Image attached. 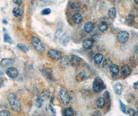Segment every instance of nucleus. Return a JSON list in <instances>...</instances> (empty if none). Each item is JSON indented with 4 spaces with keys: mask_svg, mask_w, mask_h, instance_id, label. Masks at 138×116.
I'll list each match as a JSON object with an SVG mask.
<instances>
[{
    "mask_svg": "<svg viewBox=\"0 0 138 116\" xmlns=\"http://www.w3.org/2000/svg\"></svg>",
    "mask_w": 138,
    "mask_h": 116,
    "instance_id": "obj_46",
    "label": "nucleus"
},
{
    "mask_svg": "<svg viewBox=\"0 0 138 116\" xmlns=\"http://www.w3.org/2000/svg\"><path fill=\"white\" fill-rule=\"evenodd\" d=\"M70 62V58H69V57L67 55H65L63 57H62V58L60 59V67L62 68H63V69H65V68L68 67Z\"/></svg>",
    "mask_w": 138,
    "mask_h": 116,
    "instance_id": "obj_9",
    "label": "nucleus"
},
{
    "mask_svg": "<svg viewBox=\"0 0 138 116\" xmlns=\"http://www.w3.org/2000/svg\"><path fill=\"white\" fill-rule=\"evenodd\" d=\"M127 113L130 116H135L136 114V111L133 108H130L127 111Z\"/></svg>",
    "mask_w": 138,
    "mask_h": 116,
    "instance_id": "obj_38",
    "label": "nucleus"
},
{
    "mask_svg": "<svg viewBox=\"0 0 138 116\" xmlns=\"http://www.w3.org/2000/svg\"><path fill=\"white\" fill-rule=\"evenodd\" d=\"M94 28V23L92 22H88L84 26V30L87 33H90L92 32Z\"/></svg>",
    "mask_w": 138,
    "mask_h": 116,
    "instance_id": "obj_13",
    "label": "nucleus"
},
{
    "mask_svg": "<svg viewBox=\"0 0 138 116\" xmlns=\"http://www.w3.org/2000/svg\"><path fill=\"white\" fill-rule=\"evenodd\" d=\"M62 31H63L62 24L61 22H59L58 23L57 29L56 32V33H55V34H54V38L56 39L60 37L61 34L62 33Z\"/></svg>",
    "mask_w": 138,
    "mask_h": 116,
    "instance_id": "obj_16",
    "label": "nucleus"
},
{
    "mask_svg": "<svg viewBox=\"0 0 138 116\" xmlns=\"http://www.w3.org/2000/svg\"><path fill=\"white\" fill-rule=\"evenodd\" d=\"M134 50L136 53L138 54V45H136L134 47Z\"/></svg>",
    "mask_w": 138,
    "mask_h": 116,
    "instance_id": "obj_40",
    "label": "nucleus"
},
{
    "mask_svg": "<svg viewBox=\"0 0 138 116\" xmlns=\"http://www.w3.org/2000/svg\"><path fill=\"white\" fill-rule=\"evenodd\" d=\"M120 110L122 111V112L124 114L127 113V110H126V107L125 104H124L120 100Z\"/></svg>",
    "mask_w": 138,
    "mask_h": 116,
    "instance_id": "obj_34",
    "label": "nucleus"
},
{
    "mask_svg": "<svg viewBox=\"0 0 138 116\" xmlns=\"http://www.w3.org/2000/svg\"><path fill=\"white\" fill-rule=\"evenodd\" d=\"M47 54L48 56L55 60H59L62 58V53L58 50L50 49Z\"/></svg>",
    "mask_w": 138,
    "mask_h": 116,
    "instance_id": "obj_6",
    "label": "nucleus"
},
{
    "mask_svg": "<svg viewBox=\"0 0 138 116\" xmlns=\"http://www.w3.org/2000/svg\"><path fill=\"white\" fill-rule=\"evenodd\" d=\"M37 5V4L36 1H32L30 4L29 8V12L30 14L32 15L34 13V11L36 10V6Z\"/></svg>",
    "mask_w": 138,
    "mask_h": 116,
    "instance_id": "obj_23",
    "label": "nucleus"
},
{
    "mask_svg": "<svg viewBox=\"0 0 138 116\" xmlns=\"http://www.w3.org/2000/svg\"><path fill=\"white\" fill-rule=\"evenodd\" d=\"M12 1L15 4L18 5V6H20L22 3V0H12Z\"/></svg>",
    "mask_w": 138,
    "mask_h": 116,
    "instance_id": "obj_39",
    "label": "nucleus"
},
{
    "mask_svg": "<svg viewBox=\"0 0 138 116\" xmlns=\"http://www.w3.org/2000/svg\"><path fill=\"white\" fill-rule=\"evenodd\" d=\"M60 99L62 104L66 106L70 102V98L66 89L64 87H61L60 90Z\"/></svg>",
    "mask_w": 138,
    "mask_h": 116,
    "instance_id": "obj_4",
    "label": "nucleus"
},
{
    "mask_svg": "<svg viewBox=\"0 0 138 116\" xmlns=\"http://www.w3.org/2000/svg\"><path fill=\"white\" fill-rule=\"evenodd\" d=\"M83 18L80 13H75L72 17V21L75 24H80L82 22Z\"/></svg>",
    "mask_w": 138,
    "mask_h": 116,
    "instance_id": "obj_10",
    "label": "nucleus"
},
{
    "mask_svg": "<svg viewBox=\"0 0 138 116\" xmlns=\"http://www.w3.org/2000/svg\"><path fill=\"white\" fill-rule=\"evenodd\" d=\"M6 73L8 77L12 78H14L18 76V71L16 68L10 67L6 70Z\"/></svg>",
    "mask_w": 138,
    "mask_h": 116,
    "instance_id": "obj_7",
    "label": "nucleus"
},
{
    "mask_svg": "<svg viewBox=\"0 0 138 116\" xmlns=\"http://www.w3.org/2000/svg\"><path fill=\"white\" fill-rule=\"evenodd\" d=\"M10 112L8 110H3L0 112V116H10Z\"/></svg>",
    "mask_w": 138,
    "mask_h": 116,
    "instance_id": "obj_36",
    "label": "nucleus"
},
{
    "mask_svg": "<svg viewBox=\"0 0 138 116\" xmlns=\"http://www.w3.org/2000/svg\"><path fill=\"white\" fill-rule=\"evenodd\" d=\"M103 56L101 53H96L94 57V61L96 64H100L103 60Z\"/></svg>",
    "mask_w": 138,
    "mask_h": 116,
    "instance_id": "obj_22",
    "label": "nucleus"
},
{
    "mask_svg": "<svg viewBox=\"0 0 138 116\" xmlns=\"http://www.w3.org/2000/svg\"><path fill=\"white\" fill-rule=\"evenodd\" d=\"M31 41L35 50L39 53H43L45 50V46L44 43L40 39L36 37H32Z\"/></svg>",
    "mask_w": 138,
    "mask_h": 116,
    "instance_id": "obj_2",
    "label": "nucleus"
},
{
    "mask_svg": "<svg viewBox=\"0 0 138 116\" xmlns=\"http://www.w3.org/2000/svg\"><path fill=\"white\" fill-rule=\"evenodd\" d=\"M8 99L12 110L15 113H19L21 110L22 105L16 95L12 93H9L8 94Z\"/></svg>",
    "mask_w": 138,
    "mask_h": 116,
    "instance_id": "obj_1",
    "label": "nucleus"
},
{
    "mask_svg": "<svg viewBox=\"0 0 138 116\" xmlns=\"http://www.w3.org/2000/svg\"><path fill=\"white\" fill-rule=\"evenodd\" d=\"M74 115V112L71 108H67L64 111V116H73Z\"/></svg>",
    "mask_w": 138,
    "mask_h": 116,
    "instance_id": "obj_28",
    "label": "nucleus"
},
{
    "mask_svg": "<svg viewBox=\"0 0 138 116\" xmlns=\"http://www.w3.org/2000/svg\"><path fill=\"white\" fill-rule=\"evenodd\" d=\"M44 101V100L42 98V97H41V95L40 94L35 101V104L36 106L38 108L42 107Z\"/></svg>",
    "mask_w": 138,
    "mask_h": 116,
    "instance_id": "obj_21",
    "label": "nucleus"
},
{
    "mask_svg": "<svg viewBox=\"0 0 138 116\" xmlns=\"http://www.w3.org/2000/svg\"><path fill=\"white\" fill-rule=\"evenodd\" d=\"M2 23L5 25L6 24H8V21H7V20L6 19H3V21H2Z\"/></svg>",
    "mask_w": 138,
    "mask_h": 116,
    "instance_id": "obj_41",
    "label": "nucleus"
},
{
    "mask_svg": "<svg viewBox=\"0 0 138 116\" xmlns=\"http://www.w3.org/2000/svg\"><path fill=\"white\" fill-rule=\"evenodd\" d=\"M12 13L15 17H19L20 15V9L19 7H15L13 9Z\"/></svg>",
    "mask_w": 138,
    "mask_h": 116,
    "instance_id": "obj_32",
    "label": "nucleus"
},
{
    "mask_svg": "<svg viewBox=\"0 0 138 116\" xmlns=\"http://www.w3.org/2000/svg\"><path fill=\"white\" fill-rule=\"evenodd\" d=\"M100 39V36L98 34H94V35H92L90 38V40L92 42H98Z\"/></svg>",
    "mask_w": 138,
    "mask_h": 116,
    "instance_id": "obj_31",
    "label": "nucleus"
},
{
    "mask_svg": "<svg viewBox=\"0 0 138 116\" xmlns=\"http://www.w3.org/2000/svg\"><path fill=\"white\" fill-rule=\"evenodd\" d=\"M41 1H45V0H40Z\"/></svg>",
    "mask_w": 138,
    "mask_h": 116,
    "instance_id": "obj_45",
    "label": "nucleus"
},
{
    "mask_svg": "<svg viewBox=\"0 0 138 116\" xmlns=\"http://www.w3.org/2000/svg\"><path fill=\"white\" fill-rule=\"evenodd\" d=\"M105 104H106L105 99L103 98L100 97L96 100V105L99 108H103L105 106Z\"/></svg>",
    "mask_w": 138,
    "mask_h": 116,
    "instance_id": "obj_20",
    "label": "nucleus"
},
{
    "mask_svg": "<svg viewBox=\"0 0 138 116\" xmlns=\"http://www.w3.org/2000/svg\"><path fill=\"white\" fill-rule=\"evenodd\" d=\"M131 73V69L127 65H124L121 68V74L124 76H128Z\"/></svg>",
    "mask_w": 138,
    "mask_h": 116,
    "instance_id": "obj_11",
    "label": "nucleus"
},
{
    "mask_svg": "<svg viewBox=\"0 0 138 116\" xmlns=\"http://www.w3.org/2000/svg\"><path fill=\"white\" fill-rule=\"evenodd\" d=\"M14 62V60L12 58H5L2 60L1 62V65L2 66L6 67L12 65Z\"/></svg>",
    "mask_w": 138,
    "mask_h": 116,
    "instance_id": "obj_17",
    "label": "nucleus"
},
{
    "mask_svg": "<svg viewBox=\"0 0 138 116\" xmlns=\"http://www.w3.org/2000/svg\"><path fill=\"white\" fill-rule=\"evenodd\" d=\"M134 1L136 4H138V0H134Z\"/></svg>",
    "mask_w": 138,
    "mask_h": 116,
    "instance_id": "obj_44",
    "label": "nucleus"
},
{
    "mask_svg": "<svg viewBox=\"0 0 138 116\" xmlns=\"http://www.w3.org/2000/svg\"><path fill=\"white\" fill-rule=\"evenodd\" d=\"M70 41V36L67 33H65L59 38V42L64 46H66Z\"/></svg>",
    "mask_w": 138,
    "mask_h": 116,
    "instance_id": "obj_8",
    "label": "nucleus"
},
{
    "mask_svg": "<svg viewBox=\"0 0 138 116\" xmlns=\"http://www.w3.org/2000/svg\"><path fill=\"white\" fill-rule=\"evenodd\" d=\"M42 73L45 77L48 79H52V71L50 69H45L42 70Z\"/></svg>",
    "mask_w": 138,
    "mask_h": 116,
    "instance_id": "obj_18",
    "label": "nucleus"
},
{
    "mask_svg": "<svg viewBox=\"0 0 138 116\" xmlns=\"http://www.w3.org/2000/svg\"><path fill=\"white\" fill-rule=\"evenodd\" d=\"M110 71L113 76H117V74H118L120 72L118 66L115 64H112L110 67Z\"/></svg>",
    "mask_w": 138,
    "mask_h": 116,
    "instance_id": "obj_14",
    "label": "nucleus"
},
{
    "mask_svg": "<svg viewBox=\"0 0 138 116\" xmlns=\"http://www.w3.org/2000/svg\"><path fill=\"white\" fill-rule=\"evenodd\" d=\"M98 28H99L100 31H101L102 32H104L106 31V30L108 29V26L106 22H102L99 24Z\"/></svg>",
    "mask_w": 138,
    "mask_h": 116,
    "instance_id": "obj_26",
    "label": "nucleus"
},
{
    "mask_svg": "<svg viewBox=\"0 0 138 116\" xmlns=\"http://www.w3.org/2000/svg\"><path fill=\"white\" fill-rule=\"evenodd\" d=\"M104 88V84L102 79L100 77H96L94 79L92 88L94 92H99Z\"/></svg>",
    "mask_w": 138,
    "mask_h": 116,
    "instance_id": "obj_3",
    "label": "nucleus"
},
{
    "mask_svg": "<svg viewBox=\"0 0 138 116\" xmlns=\"http://www.w3.org/2000/svg\"><path fill=\"white\" fill-rule=\"evenodd\" d=\"M82 45H83V47L85 49L90 50L93 47L94 44L93 42L90 39H87L85 40L83 42H82Z\"/></svg>",
    "mask_w": 138,
    "mask_h": 116,
    "instance_id": "obj_12",
    "label": "nucleus"
},
{
    "mask_svg": "<svg viewBox=\"0 0 138 116\" xmlns=\"http://www.w3.org/2000/svg\"><path fill=\"white\" fill-rule=\"evenodd\" d=\"M3 74V71L1 70H0V76H1V75H2V74Z\"/></svg>",
    "mask_w": 138,
    "mask_h": 116,
    "instance_id": "obj_43",
    "label": "nucleus"
},
{
    "mask_svg": "<svg viewBox=\"0 0 138 116\" xmlns=\"http://www.w3.org/2000/svg\"><path fill=\"white\" fill-rule=\"evenodd\" d=\"M54 100V95H52V97H51V99H50V102L51 104L52 103Z\"/></svg>",
    "mask_w": 138,
    "mask_h": 116,
    "instance_id": "obj_42",
    "label": "nucleus"
},
{
    "mask_svg": "<svg viewBox=\"0 0 138 116\" xmlns=\"http://www.w3.org/2000/svg\"><path fill=\"white\" fill-rule=\"evenodd\" d=\"M114 90L115 92L118 95H120L122 93V87L120 83H117L114 86Z\"/></svg>",
    "mask_w": 138,
    "mask_h": 116,
    "instance_id": "obj_19",
    "label": "nucleus"
},
{
    "mask_svg": "<svg viewBox=\"0 0 138 116\" xmlns=\"http://www.w3.org/2000/svg\"><path fill=\"white\" fill-rule=\"evenodd\" d=\"M50 12H51L50 9L47 8L44 9L42 11H41V14L43 15H49Z\"/></svg>",
    "mask_w": 138,
    "mask_h": 116,
    "instance_id": "obj_35",
    "label": "nucleus"
},
{
    "mask_svg": "<svg viewBox=\"0 0 138 116\" xmlns=\"http://www.w3.org/2000/svg\"><path fill=\"white\" fill-rule=\"evenodd\" d=\"M111 65H112V63L109 59H106V60H104V61H103V67L104 69H108V68H110Z\"/></svg>",
    "mask_w": 138,
    "mask_h": 116,
    "instance_id": "obj_29",
    "label": "nucleus"
},
{
    "mask_svg": "<svg viewBox=\"0 0 138 116\" xmlns=\"http://www.w3.org/2000/svg\"><path fill=\"white\" fill-rule=\"evenodd\" d=\"M17 48H18L19 49H20V50L24 52H25V53L28 52L29 50V49L28 48V47L23 43H19L17 44Z\"/></svg>",
    "mask_w": 138,
    "mask_h": 116,
    "instance_id": "obj_27",
    "label": "nucleus"
},
{
    "mask_svg": "<svg viewBox=\"0 0 138 116\" xmlns=\"http://www.w3.org/2000/svg\"><path fill=\"white\" fill-rule=\"evenodd\" d=\"M82 59L76 55H72L71 57L70 62L73 66H78L80 62Z\"/></svg>",
    "mask_w": 138,
    "mask_h": 116,
    "instance_id": "obj_15",
    "label": "nucleus"
},
{
    "mask_svg": "<svg viewBox=\"0 0 138 116\" xmlns=\"http://www.w3.org/2000/svg\"><path fill=\"white\" fill-rule=\"evenodd\" d=\"M71 7L73 11L75 12H78L80 9V4L77 2H73L71 4Z\"/></svg>",
    "mask_w": 138,
    "mask_h": 116,
    "instance_id": "obj_24",
    "label": "nucleus"
},
{
    "mask_svg": "<svg viewBox=\"0 0 138 116\" xmlns=\"http://www.w3.org/2000/svg\"><path fill=\"white\" fill-rule=\"evenodd\" d=\"M129 38V33L125 31L120 32L117 35V40L122 44L126 43Z\"/></svg>",
    "mask_w": 138,
    "mask_h": 116,
    "instance_id": "obj_5",
    "label": "nucleus"
},
{
    "mask_svg": "<svg viewBox=\"0 0 138 116\" xmlns=\"http://www.w3.org/2000/svg\"><path fill=\"white\" fill-rule=\"evenodd\" d=\"M50 4V2L47 1H42L41 2H40L38 4V6L39 7H45L46 6H48Z\"/></svg>",
    "mask_w": 138,
    "mask_h": 116,
    "instance_id": "obj_37",
    "label": "nucleus"
},
{
    "mask_svg": "<svg viewBox=\"0 0 138 116\" xmlns=\"http://www.w3.org/2000/svg\"><path fill=\"white\" fill-rule=\"evenodd\" d=\"M46 111L47 112H48L49 111H50L53 114H56V110H55V109L52 107V106L50 104V105H47L46 106Z\"/></svg>",
    "mask_w": 138,
    "mask_h": 116,
    "instance_id": "obj_33",
    "label": "nucleus"
},
{
    "mask_svg": "<svg viewBox=\"0 0 138 116\" xmlns=\"http://www.w3.org/2000/svg\"><path fill=\"white\" fill-rule=\"evenodd\" d=\"M4 40L5 42H8L10 44L12 43V40L10 36L7 33H5L4 35Z\"/></svg>",
    "mask_w": 138,
    "mask_h": 116,
    "instance_id": "obj_30",
    "label": "nucleus"
},
{
    "mask_svg": "<svg viewBox=\"0 0 138 116\" xmlns=\"http://www.w3.org/2000/svg\"><path fill=\"white\" fill-rule=\"evenodd\" d=\"M116 15V10L114 7L111 8L108 10V16L110 18L114 19V18H115Z\"/></svg>",
    "mask_w": 138,
    "mask_h": 116,
    "instance_id": "obj_25",
    "label": "nucleus"
}]
</instances>
